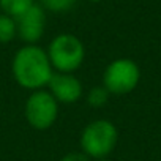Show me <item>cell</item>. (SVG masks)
I'll return each mask as SVG.
<instances>
[{
	"label": "cell",
	"mask_w": 161,
	"mask_h": 161,
	"mask_svg": "<svg viewBox=\"0 0 161 161\" xmlns=\"http://www.w3.org/2000/svg\"><path fill=\"white\" fill-rule=\"evenodd\" d=\"M54 68L46 49L38 44H24L11 60V74L16 84L29 92L47 89Z\"/></svg>",
	"instance_id": "obj_1"
},
{
	"label": "cell",
	"mask_w": 161,
	"mask_h": 161,
	"mask_svg": "<svg viewBox=\"0 0 161 161\" xmlns=\"http://www.w3.org/2000/svg\"><path fill=\"white\" fill-rule=\"evenodd\" d=\"M119 130L108 119H97L89 122L80 131L79 145L89 158L101 159L108 158L117 147Z\"/></svg>",
	"instance_id": "obj_2"
},
{
	"label": "cell",
	"mask_w": 161,
	"mask_h": 161,
	"mask_svg": "<svg viewBox=\"0 0 161 161\" xmlns=\"http://www.w3.org/2000/svg\"><path fill=\"white\" fill-rule=\"evenodd\" d=\"M47 57L55 73H74L86 60V47L73 33H58L47 44Z\"/></svg>",
	"instance_id": "obj_3"
},
{
	"label": "cell",
	"mask_w": 161,
	"mask_h": 161,
	"mask_svg": "<svg viewBox=\"0 0 161 161\" xmlns=\"http://www.w3.org/2000/svg\"><path fill=\"white\" fill-rule=\"evenodd\" d=\"M141 80V68L133 58H115L103 73V86L111 95H128Z\"/></svg>",
	"instance_id": "obj_4"
},
{
	"label": "cell",
	"mask_w": 161,
	"mask_h": 161,
	"mask_svg": "<svg viewBox=\"0 0 161 161\" xmlns=\"http://www.w3.org/2000/svg\"><path fill=\"white\" fill-rule=\"evenodd\" d=\"M58 101L47 89L33 90L25 100L24 117L27 123L38 131L49 130L58 117Z\"/></svg>",
	"instance_id": "obj_5"
},
{
	"label": "cell",
	"mask_w": 161,
	"mask_h": 161,
	"mask_svg": "<svg viewBox=\"0 0 161 161\" xmlns=\"http://www.w3.org/2000/svg\"><path fill=\"white\" fill-rule=\"evenodd\" d=\"M47 90L58 101V104H74L84 97V87L74 73H54Z\"/></svg>",
	"instance_id": "obj_6"
},
{
	"label": "cell",
	"mask_w": 161,
	"mask_h": 161,
	"mask_svg": "<svg viewBox=\"0 0 161 161\" xmlns=\"http://www.w3.org/2000/svg\"><path fill=\"white\" fill-rule=\"evenodd\" d=\"M46 10L40 3H35L27 13L16 19L18 38L24 44H38L46 30Z\"/></svg>",
	"instance_id": "obj_7"
},
{
	"label": "cell",
	"mask_w": 161,
	"mask_h": 161,
	"mask_svg": "<svg viewBox=\"0 0 161 161\" xmlns=\"http://www.w3.org/2000/svg\"><path fill=\"white\" fill-rule=\"evenodd\" d=\"M36 2L35 0H0V11L11 16L13 19L21 18Z\"/></svg>",
	"instance_id": "obj_8"
},
{
	"label": "cell",
	"mask_w": 161,
	"mask_h": 161,
	"mask_svg": "<svg viewBox=\"0 0 161 161\" xmlns=\"http://www.w3.org/2000/svg\"><path fill=\"white\" fill-rule=\"evenodd\" d=\"M14 38H18L16 19L0 11V44L11 43Z\"/></svg>",
	"instance_id": "obj_9"
},
{
	"label": "cell",
	"mask_w": 161,
	"mask_h": 161,
	"mask_svg": "<svg viewBox=\"0 0 161 161\" xmlns=\"http://www.w3.org/2000/svg\"><path fill=\"white\" fill-rule=\"evenodd\" d=\"M38 3L46 10V13L49 11L54 14H62L73 10L77 0H38Z\"/></svg>",
	"instance_id": "obj_10"
},
{
	"label": "cell",
	"mask_w": 161,
	"mask_h": 161,
	"mask_svg": "<svg viewBox=\"0 0 161 161\" xmlns=\"http://www.w3.org/2000/svg\"><path fill=\"white\" fill-rule=\"evenodd\" d=\"M109 97H111V93H109L108 89L101 84V86H95V87H92V89L89 90L86 100H87V103H89L92 108H103V106L108 104Z\"/></svg>",
	"instance_id": "obj_11"
},
{
	"label": "cell",
	"mask_w": 161,
	"mask_h": 161,
	"mask_svg": "<svg viewBox=\"0 0 161 161\" xmlns=\"http://www.w3.org/2000/svg\"><path fill=\"white\" fill-rule=\"evenodd\" d=\"M58 161H93V159L89 158L82 150H79V152H69V153L63 155Z\"/></svg>",
	"instance_id": "obj_12"
},
{
	"label": "cell",
	"mask_w": 161,
	"mask_h": 161,
	"mask_svg": "<svg viewBox=\"0 0 161 161\" xmlns=\"http://www.w3.org/2000/svg\"><path fill=\"white\" fill-rule=\"evenodd\" d=\"M87 2H92V3H98V2H103V0H87Z\"/></svg>",
	"instance_id": "obj_13"
},
{
	"label": "cell",
	"mask_w": 161,
	"mask_h": 161,
	"mask_svg": "<svg viewBox=\"0 0 161 161\" xmlns=\"http://www.w3.org/2000/svg\"><path fill=\"white\" fill-rule=\"evenodd\" d=\"M93 161H109L108 158H101V159H93Z\"/></svg>",
	"instance_id": "obj_14"
}]
</instances>
